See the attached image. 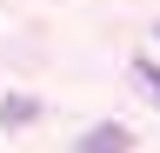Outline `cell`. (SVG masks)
<instances>
[{
    "instance_id": "cell-1",
    "label": "cell",
    "mask_w": 160,
    "mask_h": 153,
    "mask_svg": "<svg viewBox=\"0 0 160 153\" xmlns=\"http://www.w3.org/2000/svg\"><path fill=\"white\" fill-rule=\"evenodd\" d=\"M80 146L93 153V146H133V140H127V133H120V127H93V133H87V140H80Z\"/></svg>"
},
{
    "instance_id": "cell-2",
    "label": "cell",
    "mask_w": 160,
    "mask_h": 153,
    "mask_svg": "<svg viewBox=\"0 0 160 153\" xmlns=\"http://www.w3.org/2000/svg\"><path fill=\"white\" fill-rule=\"evenodd\" d=\"M0 120H7V127H27V120H33V100H27V93H13V100H7V113H0Z\"/></svg>"
},
{
    "instance_id": "cell-3",
    "label": "cell",
    "mask_w": 160,
    "mask_h": 153,
    "mask_svg": "<svg viewBox=\"0 0 160 153\" xmlns=\"http://www.w3.org/2000/svg\"><path fill=\"white\" fill-rule=\"evenodd\" d=\"M133 80H140V93H147V100H160V67H140Z\"/></svg>"
}]
</instances>
